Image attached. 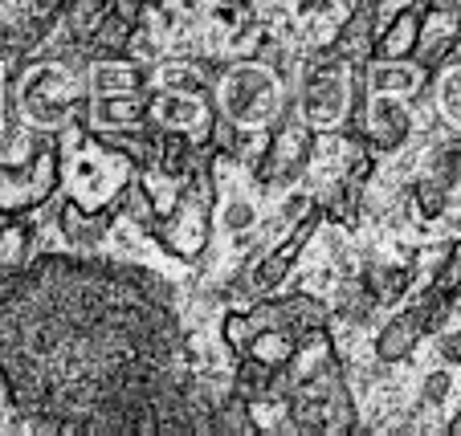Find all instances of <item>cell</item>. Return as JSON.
I'll return each instance as SVG.
<instances>
[{
  "label": "cell",
  "instance_id": "6da1fadb",
  "mask_svg": "<svg viewBox=\"0 0 461 436\" xmlns=\"http://www.w3.org/2000/svg\"><path fill=\"white\" fill-rule=\"evenodd\" d=\"M61 180L78 204L86 209H122V196L135 183L140 164L111 139L90 131L86 119H74L61 131Z\"/></svg>",
  "mask_w": 461,
  "mask_h": 436
},
{
  "label": "cell",
  "instance_id": "7a4b0ae2",
  "mask_svg": "<svg viewBox=\"0 0 461 436\" xmlns=\"http://www.w3.org/2000/svg\"><path fill=\"white\" fill-rule=\"evenodd\" d=\"M212 98H217L221 119L241 127L245 135L270 131L274 122H282V114L290 111L286 82H282L278 70L266 66V61H237V66H225L221 78L212 82Z\"/></svg>",
  "mask_w": 461,
  "mask_h": 436
},
{
  "label": "cell",
  "instance_id": "3957f363",
  "mask_svg": "<svg viewBox=\"0 0 461 436\" xmlns=\"http://www.w3.org/2000/svg\"><path fill=\"white\" fill-rule=\"evenodd\" d=\"M367 98V66H351L339 58H319L306 70L303 90H298V114L314 131H339L351 135L359 111Z\"/></svg>",
  "mask_w": 461,
  "mask_h": 436
},
{
  "label": "cell",
  "instance_id": "277c9868",
  "mask_svg": "<svg viewBox=\"0 0 461 436\" xmlns=\"http://www.w3.org/2000/svg\"><path fill=\"white\" fill-rule=\"evenodd\" d=\"M217 204H221V183L209 167V147H204V156H201V164H196V172H192L180 204H176L172 212H164V217H156V225H151L148 233L156 236L159 249L172 254L176 262H196L212 241Z\"/></svg>",
  "mask_w": 461,
  "mask_h": 436
},
{
  "label": "cell",
  "instance_id": "5b68a950",
  "mask_svg": "<svg viewBox=\"0 0 461 436\" xmlns=\"http://www.w3.org/2000/svg\"><path fill=\"white\" fill-rule=\"evenodd\" d=\"M17 106L37 131H66L90 106V74L66 61H37L17 82Z\"/></svg>",
  "mask_w": 461,
  "mask_h": 436
},
{
  "label": "cell",
  "instance_id": "8992f818",
  "mask_svg": "<svg viewBox=\"0 0 461 436\" xmlns=\"http://www.w3.org/2000/svg\"><path fill=\"white\" fill-rule=\"evenodd\" d=\"M61 188V143L37 139L25 164H0V217H33Z\"/></svg>",
  "mask_w": 461,
  "mask_h": 436
},
{
  "label": "cell",
  "instance_id": "52a82bcc",
  "mask_svg": "<svg viewBox=\"0 0 461 436\" xmlns=\"http://www.w3.org/2000/svg\"><path fill=\"white\" fill-rule=\"evenodd\" d=\"M314 159V127L298 111H286L282 122L266 131V151L258 156L253 183L261 192H286L306 175Z\"/></svg>",
  "mask_w": 461,
  "mask_h": 436
},
{
  "label": "cell",
  "instance_id": "ba28073f",
  "mask_svg": "<svg viewBox=\"0 0 461 436\" xmlns=\"http://www.w3.org/2000/svg\"><path fill=\"white\" fill-rule=\"evenodd\" d=\"M217 98L204 86H148V122L156 131H180L188 135L196 147H212V131H217Z\"/></svg>",
  "mask_w": 461,
  "mask_h": 436
},
{
  "label": "cell",
  "instance_id": "9c48e42d",
  "mask_svg": "<svg viewBox=\"0 0 461 436\" xmlns=\"http://www.w3.org/2000/svg\"><path fill=\"white\" fill-rule=\"evenodd\" d=\"M356 139H364L375 156H388V151H401L412 135V111L404 94H392V90H367L364 111H359L356 127H351Z\"/></svg>",
  "mask_w": 461,
  "mask_h": 436
},
{
  "label": "cell",
  "instance_id": "30bf717a",
  "mask_svg": "<svg viewBox=\"0 0 461 436\" xmlns=\"http://www.w3.org/2000/svg\"><path fill=\"white\" fill-rule=\"evenodd\" d=\"M322 204H311V209L303 212V217L294 220V228H290L286 236H282L278 245H274L270 254L261 257L258 265L249 270V278H245V286H249V294L253 298H261V294H274V289L286 281V273L294 270V262L303 257V249H306V241H311L314 233H319V225H322Z\"/></svg>",
  "mask_w": 461,
  "mask_h": 436
},
{
  "label": "cell",
  "instance_id": "8fae6325",
  "mask_svg": "<svg viewBox=\"0 0 461 436\" xmlns=\"http://www.w3.org/2000/svg\"><path fill=\"white\" fill-rule=\"evenodd\" d=\"M249 318H253V331L278 326V331H294L298 339L311 331H322V326H331V310L322 302H314L311 294H286V298L261 294L258 302L249 306Z\"/></svg>",
  "mask_w": 461,
  "mask_h": 436
},
{
  "label": "cell",
  "instance_id": "7c38bea8",
  "mask_svg": "<svg viewBox=\"0 0 461 436\" xmlns=\"http://www.w3.org/2000/svg\"><path fill=\"white\" fill-rule=\"evenodd\" d=\"M461 45V4H445V0H433L425 4V21H420V41H417V61L420 70L433 78L445 61L457 53Z\"/></svg>",
  "mask_w": 461,
  "mask_h": 436
},
{
  "label": "cell",
  "instance_id": "4fadbf2b",
  "mask_svg": "<svg viewBox=\"0 0 461 436\" xmlns=\"http://www.w3.org/2000/svg\"><path fill=\"white\" fill-rule=\"evenodd\" d=\"M86 127L106 139L114 135H131L148 127V90H122V94H90L86 106Z\"/></svg>",
  "mask_w": 461,
  "mask_h": 436
},
{
  "label": "cell",
  "instance_id": "5bb4252c",
  "mask_svg": "<svg viewBox=\"0 0 461 436\" xmlns=\"http://www.w3.org/2000/svg\"><path fill=\"white\" fill-rule=\"evenodd\" d=\"M425 334H433V331H429V323H425L420 302L404 306V310H396V315L380 326V334H375V359H380V363H401V359H409L412 351H417V343L425 339Z\"/></svg>",
  "mask_w": 461,
  "mask_h": 436
},
{
  "label": "cell",
  "instance_id": "9a60e30c",
  "mask_svg": "<svg viewBox=\"0 0 461 436\" xmlns=\"http://www.w3.org/2000/svg\"><path fill=\"white\" fill-rule=\"evenodd\" d=\"M420 21H425V4L409 0L388 17V25L375 33V61H412L420 41Z\"/></svg>",
  "mask_w": 461,
  "mask_h": 436
},
{
  "label": "cell",
  "instance_id": "2e32d148",
  "mask_svg": "<svg viewBox=\"0 0 461 436\" xmlns=\"http://www.w3.org/2000/svg\"><path fill=\"white\" fill-rule=\"evenodd\" d=\"M90 94H122V90H148V66L135 61V53H106L90 61Z\"/></svg>",
  "mask_w": 461,
  "mask_h": 436
},
{
  "label": "cell",
  "instance_id": "e0dca14e",
  "mask_svg": "<svg viewBox=\"0 0 461 436\" xmlns=\"http://www.w3.org/2000/svg\"><path fill=\"white\" fill-rule=\"evenodd\" d=\"M122 209H86V204H78L74 196H61L58 204V225L61 233H66V241L70 245H82V249H90V245H98L106 233H111L114 217H119Z\"/></svg>",
  "mask_w": 461,
  "mask_h": 436
},
{
  "label": "cell",
  "instance_id": "ac0fdd59",
  "mask_svg": "<svg viewBox=\"0 0 461 436\" xmlns=\"http://www.w3.org/2000/svg\"><path fill=\"white\" fill-rule=\"evenodd\" d=\"M327 53L339 61H351V66H367V61L375 58V13H372V4H359V9L343 21Z\"/></svg>",
  "mask_w": 461,
  "mask_h": 436
},
{
  "label": "cell",
  "instance_id": "d6986e66",
  "mask_svg": "<svg viewBox=\"0 0 461 436\" xmlns=\"http://www.w3.org/2000/svg\"><path fill=\"white\" fill-rule=\"evenodd\" d=\"M33 262V217H0V286L25 273Z\"/></svg>",
  "mask_w": 461,
  "mask_h": 436
},
{
  "label": "cell",
  "instance_id": "ffe728a7",
  "mask_svg": "<svg viewBox=\"0 0 461 436\" xmlns=\"http://www.w3.org/2000/svg\"><path fill=\"white\" fill-rule=\"evenodd\" d=\"M86 45H90V53H95V58H106V53H131V45H135V21L122 17L119 9L98 13V21H95V29H90Z\"/></svg>",
  "mask_w": 461,
  "mask_h": 436
},
{
  "label": "cell",
  "instance_id": "44dd1931",
  "mask_svg": "<svg viewBox=\"0 0 461 436\" xmlns=\"http://www.w3.org/2000/svg\"><path fill=\"white\" fill-rule=\"evenodd\" d=\"M364 289L372 294L375 306H396L412 286V270L409 265H384V262H372L364 270Z\"/></svg>",
  "mask_w": 461,
  "mask_h": 436
},
{
  "label": "cell",
  "instance_id": "7402d4cb",
  "mask_svg": "<svg viewBox=\"0 0 461 436\" xmlns=\"http://www.w3.org/2000/svg\"><path fill=\"white\" fill-rule=\"evenodd\" d=\"M429 86H433V102H437L441 122L461 135V61L449 58L441 70L429 78Z\"/></svg>",
  "mask_w": 461,
  "mask_h": 436
},
{
  "label": "cell",
  "instance_id": "603a6c76",
  "mask_svg": "<svg viewBox=\"0 0 461 436\" xmlns=\"http://www.w3.org/2000/svg\"><path fill=\"white\" fill-rule=\"evenodd\" d=\"M298 351V334L294 331H278V326H261V331H253L249 347H245V355L258 359V363L274 367V371H282V367L294 359Z\"/></svg>",
  "mask_w": 461,
  "mask_h": 436
},
{
  "label": "cell",
  "instance_id": "cb8c5ba5",
  "mask_svg": "<svg viewBox=\"0 0 461 436\" xmlns=\"http://www.w3.org/2000/svg\"><path fill=\"white\" fill-rule=\"evenodd\" d=\"M449 196H453V183L437 172H425L412 188V200H417V212L425 220H441L445 209H449Z\"/></svg>",
  "mask_w": 461,
  "mask_h": 436
},
{
  "label": "cell",
  "instance_id": "d4e9b609",
  "mask_svg": "<svg viewBox=\"0 0 461 436\" xmlns=\"http://www.w3.org/2000/svg\"><path fill=\"white\" fill-rule=\"evenodd\" d=\"M221 339H225V347L233 351L237 359H241L245 347H249V339H253V318H249V310H229V315L221 318Z\"/></svg>",
  "mask_w": 461,
  "mask_h": 436
},
{
  "label": "cell",
  "instance_id": "484cf974",
  "mask_svg": "<svg viewBox=\"0 0 461 436\" xmlns=\"http://www.w3.org/2000/svg\"><path fill=\"white\" fill-rule=\"evenodd\" d=\"M433 286H437V289H445V294H453V298L461 294V236L449 245V249H445L441 270H437Z\"/></svg>",
  "mask_w": 461,
  "mask_h": 436
},
{
  "label": "cell",
  "instance_id": "4316f807",
  "mask_svg": "<svg viewBox=\"0 0 461 436\" xmlns=\"http://www.w3.org/2000/svg\"><path fill=\"white\" fill-rule=\"evenodd\" d=\"M449 371H433V376H429L425 379V400L429 404H441L445 400V396H449Z\"/></svg>",
  "mask_w": 461,
  "mask_h": 436
},
{
  "label": "cell",
  "instance_id": "83f0119b",
  "mask_svg": "<svg viewBox=\"0 0 461 436\" xmlns=\"http://www.w3.org/2000/svg\"><path fill=\"white\" fill-rule=\"evenodd\" d=\"M441 355L449 359L453 367H461V331H445L441 334Z\"/></svg>",
  "mask_w": 461,
  "mask_h": 436
},
{
  "label": "cell",
  "instance_id": "f1b7e54d",
  "mask_svg": "<svg viewBox=\"0 0 461 436\" xmlns=\"http://www.w3.org/2000/svg\"><path fill=\"white\" fill-rule=\"evenodd\" d=\"M111 9H119L122 17H131V21H140V13L148 9V0H114Z\"/></svg>",
  "mask_w": 461,
  "mask_h": 436
},
{
  "label": "cell",
  "instance_id": "f546056e",
  "mask_svg": "<svg viewBox=\"0 0 461 436\" xmlns=\"http://www.w3.org/2000/svg\"><path fill=\"white\" fill-rule=\"evenodd\" d=\"M445 432H449V436H461V412L449 420V428H445Z\"/></svg>",
  "mask_w": 461,
  "mask_h": 436
},
{
  "label": "cell",
  "instance_id": "4dcf8cb0",
  "mask_svg": "<svg viewBox=\"0 0 461 436\" xmlns=\"http://www.w3.org/2000/svg\"><path fill=\"white\" fill-rule=\"evenodd\" d=\"M90 4H95L98 13H106V9H111V4H114V0H90Z\"/></svg>",
  "mask_w": 461,
  "mask_h": 436
}]
</instances>
